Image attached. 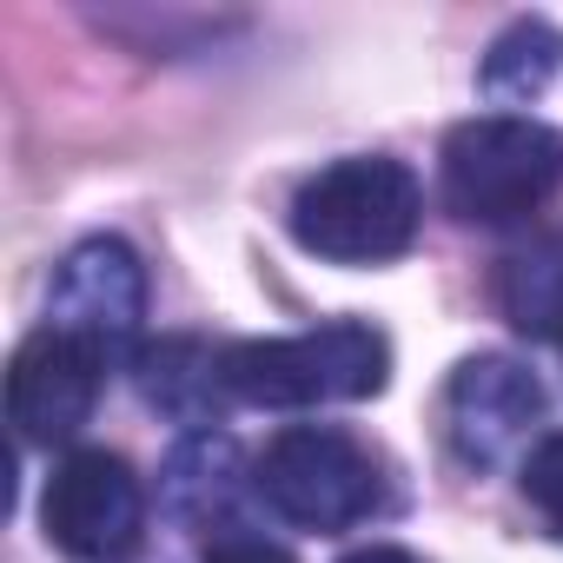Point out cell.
<instances>
[{"mask_svg":"<svg viewBox=\"0 0 563 563\" xmlns=\"http://www.w3.org/2000/svg\"><path fill=\"white\" fill-rule=\"evenodd\" d=\"M391 378V345L365 319H332L299 339H239L225 345V391L232 405L265 411H312V405H358L378 398Z\"/></svg>","mask_w":563,"mask_h":563,"instance_id":"1","label":"cell"},{"mask_svg":"<svg viewBox=\"0 0 563 563\" xmlns=\"http://www.w3.org/2000/svg\"><path fill=\"white\" fill-rule=\"evenodd\" d=\"M424 219V186L405 159H332L292 199V239L332 265H385L411 252Z\"/></svg>","mask_w":563,"mask_h":563,"instance_id":"2","label":"cell"},{"mask_svg":"<svg viewBox=\"0 0 563 563\" xmlns=\"http://www.w3.org/2000/svg\"><path fill=\"white\" fill-rule=\"evenodd\" d=\"M444 206L471 225H510L563 186V133L523 113H484L451 126L438 153Z\"/></svg>","mask_w":563,"mask_h":563,"instance_id":"3","label":"cell"},{"mask_svg":"<svg viewBox=\"0 0 563 563\" xmlns=\"http://www.w3.org/2000/svg\"><path fill=\"white\" fill-rule=\"evenodd\" d=\"M252 484L265 510H278L292 530H319V537H339L385 504L378 457L339 424H286L265 444Z\"/></svg>","mask_w":563,"mask_h":563,"instance_id":"4","label":"cell"},{"mask_svg":"<svg viewBox=\"0 0 563 563\" xmlns=\"http://www.w3.org/2000/svg\"><path fill=\"white\" fill-rule=\"evenodd\" d=\"M47 537L74 563H120L146 537V490L126 457L113 451H74L54 464L47 497H41Z\"/></svg>","mask_w":563,"mask_h":563,"instance_id":"5","label":"cell"},{"mask_svg":"<svg viewBox=\"0 0 563 563\" xmlns=\"http://www.w3.org/2000/svg\"><path fill=\"white\" fill-rule=\"evenodd\" d=\"M47 325H60L74 339H87L93 352L120 358L146 325V265H140V252L113 232L80 239L54 272Z\"/></svg>","mask_w":563,"mask_h":563,"instance_id":"6","label":"cell"},{"mask_svg":"<svg viewBox=\"0 0 563 563\" xmlns=\"http://www.w3.org/2000/svg\"><path fill=\"white\" fill-rule=\"evenodd\" d=\"M107 352H93L87 339L60 332V325H41L21 352H14V372H8V418L27 444H67L93 405H100V385H107Z\"/></svg>","mask_w":563,"mask_h":563,"instance_id":"7","label":"cell"},{"mask_svg":"<svg viewBox=\"0 0 563 563\" xmlns=\"http://www.w3.org/2000/svg\"><path fill=\"white\" fill-rule=\"evenodd\" d=\"M537 418H543V385L517 358H497V352L464 358L444 385V438L471 471L504 464Z\"/></svg>","mask_w":563,"mask_h":563,"instance_id":"8","label":"cell"},{"mask_svg":"<svg viewBox=\"0 0 563 563\" xmlns=\"http://www.w3.org/2000/svg\"><path fill=\"white\" fill-rule=\"evenodd\" d=\"M140 391L153 411L192 424V431H212L219 411L232 405L225 391V345H199V339H159L140 352Z\"/></svg>","mask_w":563,"mask_h":563,"instance_id":"9","label":"cell"},{"mask_svg":"<svg viewBox=\"0 0 563 563\" xmlns=\"http://www.w3.org/2000/svg\"><path fill=\"white\" fill-rule=\"evenodd\" d=\"M239 477H245L239 444H232V431L212 424V431H186V438L173 444L166 477H159V497H166V510H173L179 523L206 530V523H225V517H232Z\"/></svg>","mask_w":563,"mask_h":563,"instance_id":"10","label":"cell"},{"mask_svg":"<svg viewBox=\"0 0 563 563\" xmlns=\"http://www.w3.org/2000/svg\"><path fill=\"white\" fill-rule=\"evenodd\" d=\"M497 306L523 339L563 345V245L556 239H537L497 258Z\"/></svg>","mask_w":563,"mask_h":563,"instance_id":"11","label":"cell"},{"mask_svg":"<svg viewBox=\"0 0 563 563\" xmlns=\"http://www.w3.org/2000/svg\"><path fill=\"white\" fill-rule=\"evenodd\" d=\"M556 67H563V34L530 14V21H510V27L490 41L477 80H484L490 100H537V93L556 80Z\"/></svg>","mask_w":563,"mask_h":563,"instance_id":"12","label":"cell"},{"mask_svg":"<svg viewBox=\"0 0 563 563\" xmlns=\"http://www.w3.org/2000/svg\"><path fill=\"white\" fill-rule=\"evenodd\" d=\"M523 504L543 517L550 537H563V431L537 438V451L523 457Z\"/></svg>","mask_w":563,"mask_h":563,"instance_id":"13","label":"cell"},{"mask_svg":"<svg viewBox=\"0 0 563 563\" xmlns=\"http://www.w3.org/2000/svg\"><path fill=\"white\" fill-rule=\"evenodd\" d=\"M206 563H292V556L278 543H265V537H219L206 550Z\"/></svg>","mask_w":563,"mask_h":563,"instance_id":"14","label":"cell"},{"mask_svg":"<svg viewBox=\"0 0 563 563\" xmlns=\"http://www.w3.org/2000/svg\"><path fill=\"white\" fill-rule=\"evenodd\" d=\"M345 563H418L411 550H398V543H372V550H352Z\"/></svg>","mask_w":563,"mask_h":563,"instance_id":"15","label":"cell"}]
</instances>
